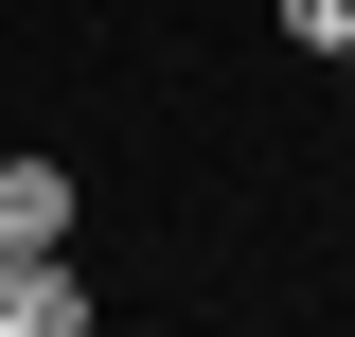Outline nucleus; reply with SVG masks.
<instances>
[{
	"mask_svg": "<svg viewBox=\"0 0 355 337\" xmlns=\"http://www.w3.org/2000/svg\"><path fill=\"white\" fill-rule=\"evenodd\" d=\"M89 320H107V284L71 249H0V337H89Z\"/></svg>",
	"mask_w": 355,
	"mask_h": 337,
	"instance_id": "f257e3e1",
	"label": "nucleus"
},
{
	"mask_svg": "<svg viewBox=\"0 0 355 337\" xmlns=\"http://www.w3.org/2000/svg\"><path fill=\"white\" fill-rule=\"evenodd\" d=\"M71 160H53V142H0V249H71Z\"/></svg>",
	"mask_w": 355,
	"mask_h": 337,
	"instance_id": "f03ea898",
	"label": "nucleus"
},
{
	"mask_svg": "<svg viewBox=\"0 0 355 337\" xmlns=\"http://www.w3.org/2000/svg\"><path fill=\"white\" fill-rule=\"evenodd\" d=\"M266 36H284V53H302V71H320V53L355 36V0H266Z\"/></svg>",
	"mask_w": 355,
	"mask_h": 337,
	"instance_id": "7ed1b4c3",
	"label": "nucleus"
},
{
	"mask_svg": "<svg viewBox=\"0 0 355 337\" xmlns=\"http://www.w3.org/2000/svg\"><path fill=\"white\" fill-rule=\"evenodd\" d=\"M320 71H338V107H355V36H338V53H320Z\"/></svg>",
	"mask_w": 355,
	"mask_h": 337,
	"instance_id": "20e7f679",
	"label": "nucleus"
}]
</instances>
